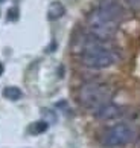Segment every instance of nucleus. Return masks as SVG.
Masks as SVG:
<instances>
[{
  "instance_id": "obj_1",
  "label": "nucleus",
  "mask_w": 140,
  "mask_h": 148,
  "mask_svg": "<svg viewBox=\"0 0 140 148\" xmlns=\"http://www.w3.org/2000/svg\"><path fill=\"white\" fill-rule=\"evenodd\" d=\"M111 95H113V90L108 84L98 83V81H88V83L79 87L78 99L82 107L96 112L104 104L110 102Z\"/></svg>"
},
{
  "instance_id": "obj_2",
  "label": "nucleus",
  "mask_w": 140,
  "mask_h": 148,
  "mask_svg": "<svg viewBox=\"0 0 140 148\" xmlns=\"http://www.w3.org/2000/svg\"><path fill=\"white\" fill-rule=\"evenodd\" d=\"M87 28H88L90 35L99 38L102 41H107L116 34L117 21L111 20L110 17H107L105 14H102L101 11L96 8L94 11H91L88 14V17H87Z\"/></svg>"
},
{
  "instance_id": "obj_3",
  "label": "nucleus",
  "mask_w": 140,
  "mask_h": 148,
  "mask_svg": "<svg viewBox=\"0 0 140 148\" xmlns=\"http://www.w3.org/2000/svg\"><path fill=\"white\" fill-rule=\"evenodd\" d=\"M136 138V131L128 124H116L101 134V144L105 148H119L128 145Z\"/></svg>"
},
{
  "instance_id": "obj_4",
  "label": "nucleus",
  "mask_w": 140,
  "mask_h": 148,
  "mask_svg": "<svg viewBox=\"0 0 140 148\" xmlns=\"http://www.w3.org/2000/svg\"><path fill=\"white\" fill-rule=\"evenodd\" d=\"M98 9L101 11L102 14H105L107 17H110L111 20H114L119 23V20L122 17L123 11H122V6L117 0H101Z\"/></svg>"
},
{
  "instance_id": "obj_5",
  "label": "nucleus",
  "mask_w": 140,
  "mask_h": 148,
  "mask_svg": "<svg viewBox=\"0 0 140 148\" xmlns=\"http://www.w3.org/2000/svg\"><path fill=\"white\" fill-rule=\"evenodd\" d=\"M120 114H122V108L119 106H116V104H111V102L104 104V106L99 107L94 112V116L101 121H111V119L119 118Z\"/></svg>"
},
{
  "instance_id": "obj_6",
  "label": "nucleus",
  "mask_w": 140,
  "mask_h": 148,
  "mask_svg": "<svg viewBox=\"0 0 140 148\" xmlns=\"http://www.w3.org/2000/svg\"><path fill=\"white\" fill-rule=\"evenodd\" d=\"M66 14V8L61 2H52L47 8V18L49 20H58Z\"/></svg>"
},
{
  "instance_id": "obj_7",
  "label": "nucleus",
  "mask_w": 140,
  "mask_h": 148,
  "mask_svg": "<svg viewBox=\"0 0 140 148\" xmlns=\"http://www.w3.org/2000/svg\"><path fill=\"white\" fill-rule=\"evenodd\" d=\"M3 96L6 98V99H9V101H18L20 98L23 96V93H21V90L18 89V87L9 86V87H5Z\"/></svg>"
},
{
  "instance_id": "obj_8",
  "label": "nucleus",
  "mask_w": 140,
  "mask_h": 148,
  "mask_svg": "<svg viewBox=\"0 0 140 148\" xmlns=\"http://www.w3.org/2000/svg\"><path fill=\"white\" fill-rule=\"evenodd\" d=\"M47 127H49V124L44 122V121H41V122H34V124H32V127H31V131H32V133H35V134H38V133L46 131Z\"/></svg>"
},
{
  "instance_id": "obj_9",
  "label": "nucleus",
  "mask_w": 140,
  "mask_h": 148,
  "mask_svg": "<svg viewBox=\"0 0 140 148\" xmlns=\"http://www.w3.org/2000/svg\"><path fill=\"white\" fill-rule=\"evenodd\" d=\"M126 3L130 5L133 9H136V11L140 9V0H126Z\"/></svg>"
},
{
  "instance_id": "obj_10",
  "label": "nucleus",
  "mask_w": 140,
  "mask_h": 148,
  "mask_svg": "<svg viewBox=\"0 0 140 148\" xmlns=\"http://www.w3.org/2000/svg\"><path fill=\"white\" fill-rule=\"evenodd\" d=\"M2 73H3V64L0 63V75H2Z\"/></svg>"
},
{
  "instance_id": "obj_11",
  "label": "nucleus",
  "mask_w": 140,
  "mask_h": 148,
  "mask_svg": "<svg viewBox=\"0 0 140 148\" xmlns=\"http://www.w3.org/2000/svg\"><path fill=\"white\" fill-rule=\"evenodd\" d=\"M2 2H3V0H0V3H2Z\"/></svg>"
}]
</instances>
